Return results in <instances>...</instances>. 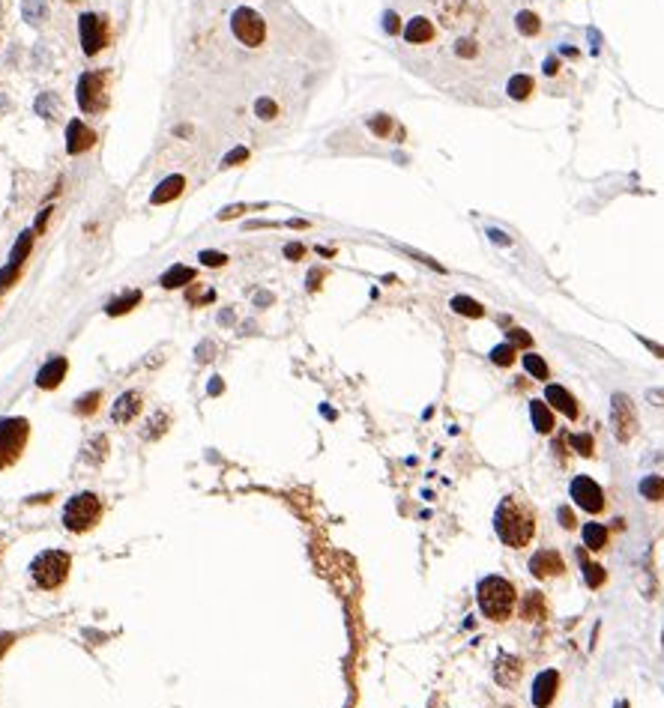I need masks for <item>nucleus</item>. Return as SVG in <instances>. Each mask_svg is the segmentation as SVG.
<instances>
[{"label":"nucleus","mask_w":664,"mask_h":708,"mask_svg":"<svg viewBox=\"0 0 664 708\" xmlns=\"http://www.w3.org/2000/svg\"><path fill=\"white\" fill-rule=\"evenodd\" d=\"M494 529H497V538L506 547H515V550L527 547L536 535V514L530 508V502L524 496H515V493L500 499L494 511Z\"/></svg>","instance_id":"f257e3e1"},{"label":"nucleus","mask_w":664,"mask_h":708,"mask_svg":"<svg viewBox=\"0 0 664 708\" xmlns=\"http://www.w3.org/2000/svg\"><path fill=\"white\" fill-rule=\"evenodd\" d=\"M476 598H479V610L485 618H491V622H509L515 606H518V589L512 586L506 577L491 574V577L479 580Z\"/></svg>","instance_id":"f03ea898"},{"label":"nucleus","mask_w":664,"mask_h":708,"mask_svg":"<svg viewBox=\"0 0 664 708\" xmlns=\"http://www.w3.org/2000/svg\"><path fill=\"white\" fill-rule=\"evenodd\" d=\"M102 514H105V502L99 493H90V490L75 493L64 508V526L69 532H90L102 520Z\"/></svg>","instance_id":"7ed1b4c3"},{"label":"nucleus","mask_w":664,"mask_h":708,"mask_svg":"<svg viewBox=\"0 0 664 708\" xmlns=\"http://www.w3.org/2000/svg\"><path fill=\"white\" fill-rule=\"evenodd\" d=\"M69 571H72V556L64 553V550H45L30 562L33 583L40 589H45V592H54V589L64 586Z\"/></svg>","instance_id":"20e7f679"},{"label":"nucleus","mask_w":664,"mask_h":708,"mask_svg":"<svg viewBox=\"0 0 664 708\" xmlns=\"http://www.w3.org/2000/svg\"><path fill=\"white\" fill-rule=\"evenodd\" d=\"M28 437H30L28 419H4L0 422V470H6V466H12L21 458L24 446H28Z\"/></svg>","instance_id":"39448f33"},{"label":"nucleus","mask_w":664,"mask_h":708,"mask_svg":"<svg viewBox=\"0 0 664 708\" xmlns=\"http://www.w3.org/2000/svg\"><path fill=\"white\" fill-rule=\"evenodd\" d=\"M637 427H641V422H637V407L634 401L625 395V391H617V395L610 398V431L613 437H617L620 442H632Z\"/></svg>","instance_id":"423d86ee"},{"label":"nucleus","mask_w":664,"mask_h":708,"mask_svg":"<svg viewBox=\"0 0 664 708\" xmlns=\"http://www.w3.org/2000/svg\"><path fill=\"white\" fill-rule=\"evenodd\" d=\"M234 33H236V39H240L243 45L255 48V45L264 42V36H267V24H264V18H260L255 9L240 6V9L234 12Z\"/></svg>","instance_id":"0eeeda50"},{"label":"nucleus","mask_w":664,"mask_h":708,"mask_svg":"<svg viewBox=\"0 0 664 708\" xmlns=\"http://www.w3.org/2000/svg\"><path fill=\"white\" fill-rule=\"evenodd\" d=\"M572 499L578 508H584L586 514H598L601 508H605V490H601L590 475H574L572 482Z\"/></svg>","instance_id":"6e6552de"},{"label":"nucleus","mask_w":664,"mask_h":708,"mask_svg":"<svg viewBox=\"0 0 664 708\" xmlns=\"http://www.w3.org/2000/svg\"><path fill=\"white\" fill-rule=\"evenodd\" d=\"M78 105H81V111L84 114H96V111H102V105H105V84H102V75H96V72H84L81 78H78Z\"/></svg>","instance_id":"1a4fd4ad"},{"label":"nucleus","mask_w":664,"mask_h":708,"mask_svg":"<svg viewBox=\"0 0 664 708\" xmlns=\"http://www.w3.org/2000/svg\"><path fill=\"white\" fill-rule=\"evenodd\" d=\"M530 571L536 580H548V577H560L562 571H566V562H562V556L554 550V547H545L533 553L530 559Z\"/></svg>","instance_id":"9d476101"},{"label":"nucleus","mask_w":664,"mask_h":708,"mask_svg":"<svg viewBox=\"0 0 664 708\" xmlns=\"http://www.w3.org/2000/svg\"><path fill=\"white\" fill-rule=\"evenodd\" d=\"M557 690H560V673L557 669H545V673H538L536 681H533V705L548 708L550 702H554Z\"/></svg>","instance_id":"9b49d317"},{"label":"nucleus","mask_w":664,"mask_h":708,"mask_svg":"<svg viewBox=\"0 0 664 708\" xmlns=\"http://www.w3.org/2000/svg\"><path fill=\"white\" fill-rule=\"evenodd\" d=\"M141 407H144L141 391H123L114 401V407H111V419H114V425H129L135 415L141 413Z\"/></svg>","instance_id":"f8f14e48"},{"label":"nucleus","mask_w":664,"mask_h":708,"mask_svg":"<svg viewBox=\"0 0 664 708\" xmlns=\"http://www.w3.org/2000/svg\"><path fill=\"white\" fill-rule=\"evenodd\" d=\"M78 30H81V45H84V54H96L99 48L105 45V33H102V21H99L93 12H87V16L81 18V24H78Z\"/></svg>","instance_id":"ddd939ff"},{"label":"nucleus","mask_w":664,"mask_h":708,"mask_svg":"<svg viewBox=\"0 0 664 708\" xmlns=\"http://www.w3.org/2000/svg\"><path fill=\"white\" fill-rule=\"evenodd\" d=\"M93 144H96V132L87 129L81 120H72L66 126V149H69V156H78V153H84V149H90Z\"/></svg>","instance_id":"4468645a"},{"label":"nucleus","mask_w":664,"mask_h":708,"mask_svg":"<svg viewBox=\"0 0 664 708\" xmlns=\"http://www.w3.org/2000/svg\"><path fill=\"white\" fill-rule=\"evenodd\" d=\"M66 368H69V362H66L64 356L48 359L42 368H40V374H36V386H40V389H57L60 383H64Z\"/></svg>","instance_id":"2eb2a0df"},{"label":"nucleus","mask_w":664,"mask_h":708,"mask_svg":"<svg viewBox=\"0 0 664 708\" xmlns=\"http://www.w3.org/2000/svg\"><path fill=\"white\" fill-rule=\"evenodd\" d=\"M521 676H524V666H521V661H518L515 654H500V657H497V664H494V678H497V685L512 688V685H518Z\"/></svg>","instance_id":"dca6fc26"},{"label":"nucleus","mask_w":664,"mask_h":708,"mask_svg":"<svg viewBox=\"0 0 664 708\" xmlns=\"http://www.w3.org/2000/svg\"><path fill=\"white\" fill-rule=\"evenodd\" d=\"M545 401H548V407L560 410L562 415H569V419H578V401H574L562 386H557V383L545 386Z\"/></svg>","instance_id":"f3484780"},{"label":"nucleus","mask_w":664,"mask_h":708,"mask_svg":"<svg viewBox=\"0 0 664 708\" xmlns=\"http://www.w3.org/2000/svg\"><path fill=\"white\" fill-rule=\"evenodd\" d=\"M545 616H548L545 595L542 592H527V595L521 598V618H527V622H542Z\"/></svg>","instance_id":"a211bd4d"},{"label":"nucleus","mask_w":664,"mask_h":708,"mask_svg":"<svg viewBox=\"0 0 664 708\" xmlns=\"http://www.w3.org/2000/svg\"><path fill=\"white\" fill-rule=\"evenodd\" d=\"M530 415H533V427L538 434L554 431V413H550L548 401H530Z\"/></svg>","instance_id":"6ab92c4d"},{"label":"nucleus","mask_w":664,"mask_h":708,"mask_svg":"<svg viewBox=\"0 0 664 708\" xmlns=\"http://www.w3.org/2000/svg\"><path fill=\"white\" fill-rule=\"evenodd\" d=\"M637 493H641L646 502H664V475H646V478H641Z\"/></svg>","instance_id":"aec40b11"},{"label":"nucleus","mask_w":664,"mask_h":708,"mask_svg":"<svg viewBox=\"0 0 664 708\" xmlns=\"http://www.w3.org/2000/svg\"><path fill=\"white\" fill-rule=\"evenodd\" d=\"M183 185H186V180H183L180 173H177V176H168V180L162 183L153 195H150V200H153V204H168L171 197H177V195L183 192Z\"/></svg>","instance_id":"412c9836"},{"label":"nucleus","mask_w":664,"mask_h":708,"mask_svg":"<svg viewBox=\"0 0 664 708\" xmlns=\"http://www.w3.org/2000/svg\"><path fill=\"white\" fill-rule=\"evenodd\" d=\"M186 284H195V269L192 267H174V269H168L165 275H162V287H168V290H174V287H186Z\"/></svg>","instance_id":"4be33fe9"},{"label":"nucleus","mask_w":664,"mask_h":708,"mask_svg":"<svg viewBox=\"0 0 664 708\" xmlns=\"http://www.w3.org/2000/svg\"><path fill=\"white\" fill-rule=\"evenodd\" d=\"M584 547L586 550H605L608 547V526L586 523L584 526Z\"/></svg>","instance_id":"5701e85b"},{"label":"nucleus","mask_w":664,"mask_h":708,"mask_svg":"<svg viewBox=\"0 0 664 708\" xmlns=\"http://www.w3.org/2000/svg\"><path fill=\"white\" fill-rule=\"evenodd\" d=\"M105 454H108V439H105V437H93V439L84 446V454H81V458H84L87 463H102Z\"/></svg>","instance_id":"b1692460"},{"label":"nucleus","mask_w":664,"mask_h":708,"mask_svg":"<svg viewBox=\"0 0 664 708\" xmlns=\"http://www.w3.org/2000/svg\"><path fill=\"white\" fill-rule=\"evenodd\" d=\"M452 311L464 314V317H485V308L476 299H470V296H455L452 299Z\"/></svg>","instance_id":"393cba45"},{"label":"nucleus","mask_w":664,"mask_h":708,"mask_svg":"<svg viewBox=\"0 0 664 708\" xmlns=\"http://www.w3.org/2000/svg\"><path fill=\"white\" fill-rule=\"evenodd\" d=\"M428 36H431V24L425 21V18H413L407 24V30H404V39L407 42H425Z\"/></svg>","instance_id":"a878e982"},{"label":"nucleus","mask_w":664,"mask_h":708,"mask_svg":"<svg viewBox=\"0 0 664 708\" xmlns=\"http://www.w3.org/2000/svg\"><path fill=\"white\" fill-rule=\"evenodd\" d=\"M24 21H30V24H42L45 18H48V6H45V0H24Z\"/></svg>","instance_id":"bb28decb"},{"label":"nucleus","mask_w":664,"mask_h":708,"mask_svg":"<svg viewBox=\"0 0 664 708\" xmlns=\"http://www.w3.org/2000/svg\"><path fill=\"white\" fill-rule=\"evenodd\" d=\"M524 368H527V374L536 377V380H548V377H550L545 359L536 356V353H527V356H524Z\"/></svg>","instance_id":"cd10ccee"},{"label":"nucleus","mask_w":664,"mask_h":708,"mask_svg":"<svg viewBox=\"0 0 664 708\" xmlns=\"http://www.w3.org/2000/svg\"><path fill=\"white\" fill-rule=\"evenodd\" d=\"M569 442H572V448L581 454V458H590V454L596 451V439H593V434H572L569 437Z\"/></svg>","instance_id":"c85d7f7f"},{"label":"nucleus","mask_w":664,"mask_h":708,"mask_svg":"<svg viewBox=\"0 0 664 708\" xmlns=\"http://www.w3.org/2000/svg\"><path fill=\"white\" fill-rule=\"evenodd\" d=\"M30 245H33V233H30V231H28V233H21V239L16 243V248H12V255H9V263H12V267H21V260L28 257Z\"/></svg>","instance_id":"c756f323"},{"label":"nucleus","mask_w":664,"mask_h":708,"mask_svg":"<svg viewBox=\"0 0 664 708\" xmlns=\"http://www.w3.org/2000/svg\"><path fill=\"white\" fill-rule=\"evenodd\" d=\"M584 580H586V586H590V589H598V586H605L608 574H605V568H601V565L584 562Z\"/></svg>","instance_id":"7c9ffc66"},{"label":"nucleus","mask_w":664,"mask_h":708,"mask_svg":"<svg viewBox=\"0 0 664 708\" xmlns=\"http://www.w3.org/2000/svg\"><path fill=\"white\" fill-rule=\"evenodd\" d=\"M515 353H518V350L506 341V344H500V347H494V350H491V362H494V365H500V368H509V365L515 362Z\"/></svg>","instance_id":"2f4dec72"},{"label":"nucleus","mask_w":664,"mask_h":708,"mask_svg":"<svg viewBox=\"0 0 664 708\" xmlns=\"http://www.w3.org/2000/svg\"><path fill=\"white\" fill-rule=\"evenodd\" d=\"M99 401H102V391H87L84 398L75 401V413H78V415H90V413H96Z\"/></svg>","instance_id":"473e14b6"},{"label":"nucleus","mask_w":664,"mask_h":708,"mask_svg":"<svg viewBox=\"0 0 664 708\" xmlns=\"http://www.w3.org/2000/svg\"><path fill=\"white\" fill-rule=\"evenodd\" d=\"M138 302H141V293H138V290H132L129 296L111 302V305H108V314H111V317H117V314H123V311H132V305H138Z\"/></svg>","instance_id":"72a5a7b5"},{"label":"nucleus","mask_w":664,"mask_h":708,"mask_svg":"<svg viewBox=\"0 0 664 708\" xmlns=\"http://www.w3.org/2000/svg\"><path fill=\"white\" fill-rule=\"evenodd\" d=\"M530 90H533V78H527V75H521V78H515V81L509 84V93L515 96V99H524Z\"/></svg>","instance_id":"f704fd0d"},{"label":"nucleus","mask_w":664,"mask_h":708,"mask_svg":"<svg viewBox=\"0 0 664 708\" xmlns=\"http://www.w3.org/2000/svg\"><path fill=\"white\" fill-rule=\"evenodd\" d=\"M518 28H521V33L533 36V33H538V18L533 16V12H521V16H518Z\"/></svg>","instance_id":"c9c22d12"},{"label":"nucleus","mask_w":664,"mask_h":708,"mask_svg":"<svg viewBox=\"0 0 664 708\" xmlns=\"http://www.w3.org/2000/svg\"><path fill=\"white\" fill-rule=\"evenodd\" d=\"M198 260L204 263V267H224V263H228V257H224L222 251H200Z\"/></svg>","instance_id":"e433bc0d"},{"label":"nucleus","mask_w":664,"mask_h":708,"mask_svg":"<svg viewBox=\"0 0 664 708\" xmlns=\"http://www.w3.org/2000/svg\"><path fill=\"white\" fill-rule=\"evenodd\" d=\"M509 344L512 347H533V338L527 335V332H524V329H509Z\"/></svg>","instance_id":"4c0bfd02"},{"label":"nucleus","mask_w":664,"mask_h":708,"mask_svg":"<svg viewBox=\"0 0 664 708\" xmlns=\"http://www.w3.org/2000/svg\"><path fill=\"white\" fill-rule=\"evenodd\" d=\"M255 111H258V117L260 120H272L275 117V111H279V108H275V102H272V99H258V105H255Z\"/></svg>","instance_id":"58836bf2"},{"label":"nucleus","mask_w":664,"mask_h":708,"mask_svg":"<svg viewBox=\"0 0 664 708\" xmlns=\"http://www.w3.org/2000/svg\"><path fill=\"white\" fill-rule=\"evenodd\" d=\"M246 159H248V149L246 147H236V149H231V153L222 159V168H234V164H240Z\"/></svg>","instance_id":"ea45409f"},{"label":"nucleus","mask_w":664,"mask_h":708,"mask_svg":"<svg viewBox=\"0 0 664 708\" xmlns=\"http://www.w3.org/2000/svg\"><path fill=\"white\" fill-rule=\"evenodd\" d=\"M36 111H40L42 117H52V114L57 111V99H54L52 93H45V96L40 99V102H36Z\"/></svg>","instance_id":"a19ab883"},{"label":"nucleus","mask_w":664,"mask_h":708,"mask_svg":"<svg viewBox=\"0 0 664 708\" xmlns=\"http://www.w3.org/2000/svg\"><path fill=\"white\" fill-rule=\"evenodd\" d=\"M557 520H560L562 529H574V526H578V520H574V514H572L569 505H560V508H557Z\"/></svg>","instance_id":"79ce46f5"},{"label":"nucleus","mask_w":664,"mask_h":708,"mask_svg":"<svg viewBox=\"0 0 664 708\" xmlns=\"http://www.w3.org/2000/svg\"><path fill=\"white\" fill-rule=\"evenodd\" d=\"M401 251H404V255H410L413 260H419V263H425V267H431L434 272H446V269L440 267V263H437V260H431L428 255H419V251H413V248H401Z\"/></svg>","instance_id":"37998d69"},{"label":"nucleus","mask_w":664,"mask_h":708,"mask_svg":"<svg viewBox=\"0 0 664 708\" xmlns=\"http://www.w3.org/2000/svg\"><path fill=\"white\" fill-rule=\"evenodd\" d=\"M16 275H18V267H12V263H9L6 269H0V287H6V284L12 281V278H16Z\"/></svg>","instance_id":"c03bdc74"},{"label":"nucleus","mask_w":664,"mask_h":708,"mask_svg":"<svg viewBox=\"0 0 664 708\" xmlns=\"http://www.w3.org/2000/svg\"><path fill=\"white\" fill-rule=\"evenodd\" d=\"M646 401L656 403V407H664V389H649L646 391Z\"/></svg>","instance_id":"a18cd8bd"},{"label":"nucleus","mask_w":664,"mask_h":708,"mask_svg":"<svg viewBox=\"0 0 664 708\" xmlns=\"http://www.w3.org/2000/svg\"><path fill=\"white\" fill-rule=\"evenodd\" d=\"M641 344H644L649 353H656L658 359H664V347H661V344H656V341H649V338H641Z\"/></svg>","instance_id":"49530a36"},{"label":"nucleus","mask_w":664,"mask_h":708,"mask_svg":"<svg viewBox=\"0 0 664 708\" xmlns=\"http://www.w3.org/2000/svg\"><path fill=\"white\" fill-rule=\"evenodd\" d=\"M371 129L378 135H386L390 132V117H380V120H371Z\"/></svg>","instance_id":"de8ad7c7"},{"label":"nucleus","mask_w":664,"mask_h":708,"mask_svg":"<svg viewBox=\"0 0 664 708\" xmlns=\"http://www.w3.org/2000/svg\"><path fill=\"white\" fill-rule=\"evenodd\" d=\"M240 212H246V207H243V204H240V207H228V209H222V212H219V219H222V221H228V219H234V216H240Z\"/></svg>","instance_id":"09e8293b"},{"label":"nucleus","mask_w":664,"mask_h":708,"mask_svg":"<svg viewBox=\"0 0 664 708\" xmlns=\"http://www.w3.org/2000/svg\"><path fill=\"white\" fill-rule=\"evenodd\" d=\"M12 642H16V634H0V657L6 654V649L12 646Z\"/></svg>","instance_id":"8fccbe9b"},{"label":"nucleus","mask_w":664,"mask_h":708,"mask_svg":"<svg viewBox=\"0 0 664 708\" xmlns=\"http://www.w3.org/2000/svg\"><path fill=\"white\" fill-rule=\"evenodd\" d=\"M284 257L299 260V257H303V245H284Z\"/></svg>","instance_id":"3c124183"},{"label":"nucleus","mask_w":664,"mask_h":708,"mask_svg":"<svg viewBox=\"0 0 664 708\" xmlns=\"http://www.w3.org/2000/svg\"><path fill=\"white\" fill-rule=\"evenodd\" d=\"M52 212H54L52 207H48V209H42V212H40V219H36V231H42V227H45V221H48V216H52Z\"/></svg>","instance_id":"603ef678"},{"label":"nucleus","mask_w":664,"mask_h":708,"mask_svg":"<svg viewBox=\"0 0 664 708\" xmlns=\"http://www.w3.org/2000/svg\"><path fill=\"white\" fill-rule=\"evenodd\" d=\"M386 30H390V33H395V30H398V24H395V16H386Z\"/></svg>","instance_id":"864d4df0"},{"label":"nucleus","mask_w":664,"mask_h":708,"mask_svg":"<svg viewBox=\"0 0 664 708\" xmlns=\"http://www.w3.org/2000/svg\"><path fill=\"white\" fill-rule=\"evenodd\" d=\"M491 239H494V243H509L506 233H500V231H491Z\"/></svg>","instance_id":"5fc2aeb1"},{"label":"nucleus","mask_w":664,"mask_h":708,"mask_svg":"<svg viewBox=\"0 0 664 708\" xmlns=\"http://www.w3.org/2000/svg\"><path fill=\"white\" fill-rule=\"evenodd\" d=\"M613 708H632V705H629V702H625V700H620V702H617V705H613Z\"/></svg>","instance_id":"6e6d98bb"}]
</instances>
